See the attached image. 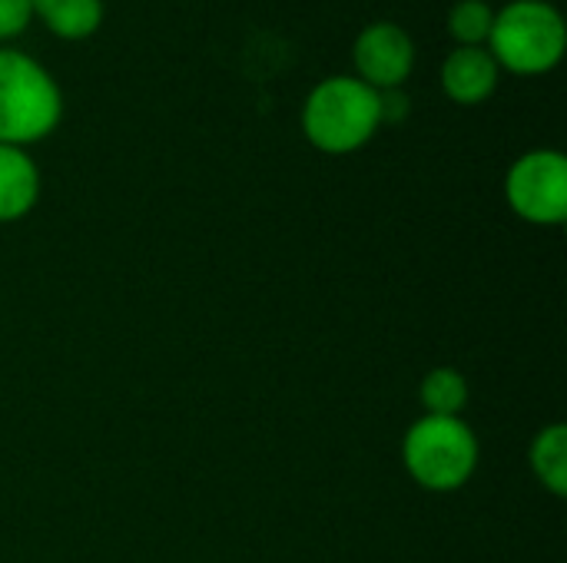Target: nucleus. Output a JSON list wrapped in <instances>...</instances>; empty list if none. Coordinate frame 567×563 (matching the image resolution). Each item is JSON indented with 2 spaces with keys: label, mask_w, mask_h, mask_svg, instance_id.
Listing matches in <instances>:
<instances>
[{
  "label": "nucleus",
  "mask_w": 567,
  "mask_h": 563,
  "mask_svg": "<svg viewBox=\"0 0 567 563\" xmlns=\"http://www.w3.org/2000/svg\"><path fill=\"white\" fill-rule=\"evenodd\" d=\"M508 209L542 229H555L567 222V156L561 149L538 146L522 153L502 183Z\"/></svg>",
  "instance_id": "obj_5"
},
{
  "label": "nucleus",
  "mask_w": 567,
  "mask_h": 563,
  "mask_svg": "<svg viewBox=\"0 0 567 563\" xmlns=\"http://www.w3.org/2000/svg\"><path fill=\"white\" fill-rule=\"evenodd\" d=\"M379 103H382V126L385 123H402L409 116V110H412V103H409V96L402 90L379 93Z\"/></svg>",
  "instance_id": "obj_14"
},
{
  "label": "nucleus",
  "mask_w": 567,
  "mask_h": 563,
  "mask_svg": "<svg viewBox=\"0 0 567 563\" xmlns=\"http://www.w3.org/2000/svg\"><path fill=\"white\" fill-rule=\"evenodd\" d=\"M472 388L462 368L455 365H435L419 382V402L422 415H442V418H462L468 408Z\"/></svg>",
  "instance_id": "obj_11"
},
{
  "label": "nucleus",
  "mask_w": 567,
  "mask_h": 563,
  "mask_svg": "<svg viewBox=\"0 0 567 563\" xmlns=\"http://www.w3.org/2000/svg\"><path fill=\"white\" fill-rule=\"evenodd\" d=\"M439 83L455 106H482L495 96L502 70L488 46H452L442 60Z\"/></svg>",
  "instance_id": "obj_7"
},
{
  "label": "nucleus",
  "mask_w": 567,
  "mask_h": 563,
  "mask_svg": "<svg viewBox=\"0 0 567 563\" xmlns=\"http://www.w3.org/2000/svg\"><path fill=\"white\" fill-rule=\"evenodd\" d=\"M485 46L502 73L525 80L548 76L565 60L567 23L551 0H508L495 7Z\"/></svg>",
  "instance_id": "obj_3"
},
{
  "label": "nucleus",
  "mask_w": 567,
  "mask_h": 563,
  "mask_svg": "<svg viewBox=\"0 0 567 563\" xmlns=\"http://www.w3.org/2000/svg\"><path fill=\"white\" fill-rule=\"evenodd\" d=\"M43 192V176L30 149L0 146V226L27 219Z\"/></svg>",
  "instance_id": "obj_8"
},
{
  "label": "nucleus",
  "mask_w": 567,
  "mask_h": 563,
  "mask_svg": "<svg viewBox=\"0 0 567 563\" xmlns=\"http://www.w3.org/2000/svg\"><path fill=\"white\" fill-rule=\"evenodd\" d=\"M415 37L395 20L365 23L352 40V76H359L375 93L402 90L415 73Z\"/></svg>",
  "instance_id": "obj_6"
},
{
  "label": "nucleus",
  "mask_w": 567,
  "mask_h": 563,
  "mask_svg": "<svg viewBox=\"0 0 567 563\" xmlns=\"http://www.w3.org/2000/svg\"><path fill=\"white\" fill-rule=\"evenodd\" d=\"M492 23H495V7L488 0H455L445 17L455 46H485Z\"/></svg>",
  "instance_id": "obj_12"
},
{
  "label": "nucleus",
  "mask_w": 567,
  "mask_h": 563,
  "mask_svg": "<svg viewBox=\"0 0 567 563\" xmlns=\"http://www.w3.org/2000/svg\"><path fill=\"white\" fill-rule=\"evenodd\" d=\"M63 123V90L30 53L0 46V146L30 149Z\"/></svg>",
  "instance_id": "obj_2"
},
{
  "label": "nucleus",
  "mask_w": 567,
  "mask_h": 563,
  "mask_svg": "<svg viewBox=\"0 0 567 563\" xmlns=\"http://www.w3.org/2000/svg\"><path fill=\"white\" fill-rule=\"evenodd\" d=\"M106 17L103 0H33V20L47 27L63 43L90 40Z\"/></svg>",
  "instance_id": "obj_9"
},
{
  "label": "nucleus",
  "mask_w": 567,
  "mask_h": 563,
  "mask_svg": "<svg viewBox=\"0 0 567 563\" xmlns=\"http://www.w3.org/2000/svg\"><path fill=\"white\" fill-rule=\"evenodd\" d=\"M33 23V0H0V43L23 37Z\"/></svg>",
  "instance_id": "obj_13"
},
{
  "label": "nucleus",
  "mask_w": 567,
  "mask_h": 563,
  "mask_svg": "<svg viewBox=\"0 0 567 563\" xmlns=\"http://www.w3.org/2000/svg\"><path fill=\"white\" fill-rule=\"evenodd\" d=\"M528 468L535 481L551 494V498H567V425L551 421L545 425L532 445H528Z\"/></svg>",
  "instance_id": "obj_10"
},
{
  "label": "nucleus",
  "mask_w": 567,
  "mask_h": 563,
  "mask_svg": "<svg viewBox=\"0 0 567 563\" xmlns=\"http://www.w3.org/2000/svg\"><path fill=\"white\" fill-rule=\"evenodd\" d=\"M299 126L312 149L326 156H352L382 129L379 93L352 73H332L306 93Z\"/></svg>",
  "instance_id": "obj_1"
},
{
  "label": "nucleus",
  "mask_w": 567,
  "mask_h": 563,
  "mask_svg": "<svg viewBox=\"0 0 567 563\" xmlns=\"http://www.w3.org/2000/svg\"><path fill=\"white\" fill-rule=\"evenodd\" d=\"M482 461V441L462 418L422 415L402 435V468L429 494L462 491Z\"/></svg>",
  "instance_id": "obj_4"
}]
</instances>
